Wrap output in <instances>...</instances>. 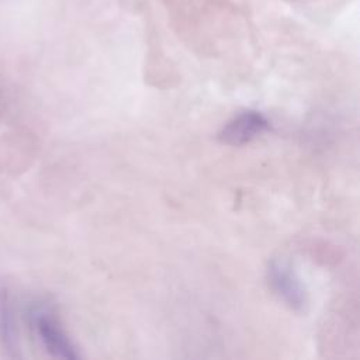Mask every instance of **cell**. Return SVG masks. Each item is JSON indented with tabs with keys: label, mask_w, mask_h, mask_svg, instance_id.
Here are the masks:
<instances>
[{
	"label": "cell",
	"mask_w": 360,
	"mask_h": 360,
	"mask_svg": "<svg viewBox=\"0 0 360 360\" xmlns=\"http://www.w3.org/2000/svg\"><path fill=\"white\" fill-rule=\"evenodd\" d=\"M32 325L41 345L52 357L63 360H77L80 357L76 346L51 311L37 308L32 312Z\"/></svg>",
	"instance_id": "obj_2"
},
{
	"label": "cell",
	"mask_w": 360,
	"mask_h": 360,
	"mask_svg": "<svg viewBox=\"0 0 360 360\" xmlns=\"http://www.w3.org/2000/svg\"><path fill=\"white\" fill-rule=\"evenodd\" d=\"M270 129L269 118L257 110H245L229 120L218 134L219 142L231 146L246 145Z\"/></svg>",
	"instance_id": "obj_3"
},
{
	"label": "cell",
	"mask_w": 360,
	"mask_h": 360,
	"mask_svg": "<svg viewBox=\"0 0 360 360\" xmlns=\"http://www.w3.org/2000/svg\"><path fill=\"white\" fill-rule=\"evenodd\" d=\"M266 278L273 294L290 309L302 312L308 304V294L304 283L290 263L283 259H273L267 264Z\"/></svg>",
	"instance_id": "obj_1"
},
{
	"label": "cell",
	"mask_w": 360,
	"mask_h": 360,
	"mask_svg": "<svg viewBox=\"0 0 360 360\" xmlns=\"http://www.w3.org/2000/svg\"><path fill=\"white\" fill-rule=\"evenodd\" d=\"M0 345L10 359L18 357V330L11 295L7 288L0 290Z\"/></svg>",
	"instance_id": "obj_4"
}]
</instances>
